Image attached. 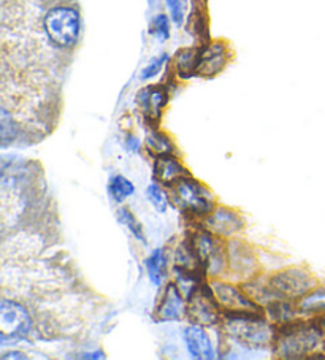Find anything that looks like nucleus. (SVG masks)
Returning <instances> with one entry per match:
<instances>
[{"instance_id": "1", "label": "nucleus", "mask_w": 325, "mask_h": 360, "mask_svg": "<svg viewBox=\"0 0 325 360\" xmlns=\"http://www.w3.org/2000/svg\"><path fill=\"white\" fill-rule=\"evenodd\" d=\"M325 333L316 319L298 318L276 326L272 352L279 359H306L324 352Z\"/></svg>"}, {"instance_id": "2", "label": "nucleus", "mask_w": 325, "mask_h": 360, "mask_svg": "<svg viewBox=\"0 0 325 360\" xmlns=\"http://www.w3.org/2000/svg\"><path fill=\"white\" fill-rule=\"evenodd\" d=\"M219 328L227 341L246 349H265L272 347L276 326L265 311H224Z\"/></svg>"}, {"instance_id": "3", "label": "nucleus", "mask_w": 325, "mask_h": 360, "mask_svg": "<svg viewBox=\"0 0 325 360\" xmlns=\"http://www.w3.org/2000/svg\"><path fill=\"white\" fill-rule=\"evenodd\" d=\"M168 195L174 207L191 221L202 222L217 207L216 198L208 186L192 175L168 186Z\"/></svg>"}, {"instance_id": "4", "label": "nucleus", "mask_w": 325, "mask_h": 360, "mask_svg": "<svg viewBox=\"0 0 325 360\" xmlns=\"http://www.w3.org/2000/svg\"><path fill=\"white\" fill-rule=\"evenodd\" d=\"M43 29L53 46L62 49V51H70L79 40V11L72 5H54L43 18Z\"/></svg>"}, {"instance_id": "5", "label": "nucleus", "mask_w": 325, "mask_h": 360, "mask_svg": "<svg viewBox=\"0 0 325 360\" xmlns=\"http://www.w3.org/2000/svg\"><path fill=\"white\" fill-rule=\"evenodd\" d=\"M187 237L196 250L208 279L221 278L227 273V240H222L202 226L192 231Z\"/></svg>"}, {"instance_id": "6", "label": "nucleus", "mask_w": 325, "mask_h": 360, "mask_svg": "<svg viewBox=\"0 0 325 360\" xmlns=\"http://www.w3.org/2000/svg\"><path fill=\"white\" fill-rule=\"evenodd\" d=\"M267 283L274 300L298 302L316 288L317 279L302 266H287L284 270L268 275Z\"/></svg>"}, {"instance_id": "7", "label": "nucleus", "mask_w": 325, "mask_h": 360, "mask_svg": "<svg viewBox=\"0 0 325 360\" xmlns=\"http://www.w3.org/2000/svg\"><path fill=\"white\" fill-rule=\"evenodd\" d=\"M187 321L205 328L221 327L224 309L212 292L210 281H205L196 294L187 300Z\"/></svg>"}, {"instance_id": "8", "label": "nucleus", "mask_w": 325, "mask_h": 360, "mask_svg": "<svg viewBox=\"0 0 325 360\" xmlns=\"http://www.w3.org/2000/svg\"><path fill=\"white\" fill-rule=\"evenodd\" d=\"M32 330V318L20 302L4 299L0 303V338L5 345L8 340L20 341Z\"/></svg>"}, {"instance_id": "9", "label": "nucleus", "mask_w": 325, "mask_h": 360, "mask_svg": "<svg viewBox=\"0 0 325 360\" xmlns=\"http://www.w3.org/2000/svg\"><path fill=\"white\" fill-rule=\"evenodd\" d=\"M227 275L238 283L259 275V260L254 250L240 238L227 240Z\"/></svg>"}, {"instance_id": "10", "label": "nucleus", "mask_w": 325, "mask_h": 360, "mask_svg": "<svg viewBox=\"0 0 325 360\" xmlns=\"http://www.w3.org/2000/svg\"><path fill=\"white\" fill-rule=\"evenodd\" d=\"M202 226L216 237L222 240H232L245 231L246 221L238 210L226 207V205H217L202 221Z\"/></svg>"}, {"instance_id": "11", "label": "nucleus", "mask_w": 325, "mask_h": 360, "mask_svg": "<svg viewBox=\"0 0 325 360\" xmlns=\"http://www.w3.org/2000/svg\"><path fill=\"white\" fill-rule=\"evenodd\" d=\"M210 284L224 311H264V308L245 292L241 284L236 285L219 278L210 279Z\"/></svg>"}, {"instance_id": "12", "label": "nucleus", "mask_w": 325, "mask_h": 360, "mask_svg": "<svg viewBox=\"0 0 325 360\" xmlns=\"http://www.w3.org/2000/svg\"><path fill=\"white\" fill-rule=\"evenodd\" d=\"M168 98H170V94L164 84L146 86L136 94V107H139L141 120L148 129L159 127Z\"/></svg>"}, {"instance_id": "13", "label": "nucleus", "mask_w": 325, "mask_h": 360, "mask_svg": "<svg viewBox=\"0 0 325 360\" xmlns=\"http://www.w3.org/2000/svg\"><path fill=\"white\" fill-rule=\"evenodd\" d=\"M187 316V300L181 294L177 283H168L162 292L158 307L153 311L155 322H177Z\"/></svg>"}, {"instance_id": "14", "label": "nucleus", "mask_w": 325, "mask_h": 360, "mask_svg": "<svg viewBox=\"0 0 325 360\" xmlns=\"http://www.w3.org/2000/svg\"><path fill=\"white\" fill-rule=\"evenodd\" d=\"M230 60V46L226 41L216 40L202 46L200 62L197 68V77L215 78L227 67Z\"/></svg>"}, {"instance_id": "15", "label": "nucleus", "mask_w": 325, "mask_h": 360, "mask_svg": "<svg viewBox=\"0 0 325 360\" xmlns=\"http://www.w3.org/2000/svg\"><path fill=\"white\" fill-rule=\"evenodd\" d=\"M183 340L191 357L197 360H211L216 357L215 346L205 327L196 324L187 326L183 332Z\"/></svg>"}, {"instance_id": "16", "label": "nucleus", "mask_w": 325, "mask_h": 360, "mask_svg": "<svg viewBox=\"0 0 325 360\" xmlns=\"http://www.w3.org/2000/svg\"><path fill=\"white\" fill-rule=\"evenodd\" d=\"M153 175L155 181L168 188V186L177 183L178 179L191 175V172L187 170V167L177 154H165V156L154 159Z\"/></svg>"}, {"instance_id": "17", "label": "nucleus", "mask_w": 325, "mask_h": 360, "mask_svg": "<svg viewBox=\"0 0 325 360\" xmlns=\"http://www.w3.org/2000/svg\"><path fill=\"white\" fill-rule=\"evenodd\" d=\"M300 318L316 319L325 314V285H316L308 294L297 302Z\"/></svg>"}, {"instance_id": "18", "label": "nucleus", "mask_w": 325, "mask_h": 360, "mask_svg": "<svg viewBox=\"0 0 325 360\" xmlns=\"http://www.w3.org/2000/svg\"><path fill=\"white\" fill-rule=\"evenodd\" d=\"M200 54H202V46L179 49V51L174 54V59L172 62L174 68V75L183 79L197 77Z\"/></svg>"}, {"instance_id": "19", "label": "nucleus", "mask_w": 325, "mask_h": 360, "mask_svg": "<svg viewBox=\"0 0 325 360\" xmlns=\"http://www.w3.org/2000/svg\"><path fill=\"white\" fill-rule=\"evenodd\" d=\"M145 150L153 159L165 154H177V145L170 135L159 127L148 129L145 136Z\"/></svg>"}, {"instance_id": "20", "label": "nucleus", "mask_w": 325, "mask_h": 360, "mask_svg": "<svg viewBox=\"0 0 325 360\" xmlns=\"http://www.w3.org/2000/svg\"><path fill=\"white\" fill-rule=\"evenodd\" d=\"M267 318L270 319L274 326L287 324V322H292L298 319V311H297V302L291 300H273L272 303L264 308Z\"/></svg>"}, {"instance_id": "21", "label": "nucleus", "mask_w": 325, "mask_h": 360, "mask_svg": "<svg viewBox=\"0 0 325 360\" xmlns=\"http://www.w3.org/2000/svg\"><path fill=\"white\" fill-rule=\"evenodd\" d=\"M146 265V271L149 276V281H151L154 285L160 288L162 284L167 281V252L162 250V248H158L154 250L151 254H149L148 259L145 260Z\"/></svg>"}, {"instance_id": "22", "label": "nucleus", "mask_w": 325, "mask_h": 360, "mask_svg": "<svg viewBox=\"0 0 325 360\" xmlns=\"http://www.w3.org/2000/svg\"><path fill=\"white\" fill-rule=\"evenodd\" d=\"M135 192L134 183L122 175H115L108 181V194L116 203L126 202L129 197H132Z\"/></svg>"}, {"instance_id": "23", "label": "nucleus", "mask_w": 325, "mask_h": 360, "mask_svg": "<svg viewBox=\"0 0 325 360\" xmlns=\"http://www.w3.org/2000/svg\"><path fill=\"white\" fill-rule=\"evenodd\" d=\"M117 221H120L121 224L126 226L130 231V233H132L136 240L141 241L143 245L148 243L146 233H145V231H143L141 222L136 219V216L129 208L122 207V208L117 210Z\"/></svg>"}, {"instance_id": "24", "label": "nucleus", "mask_w": 325, "mask_h": 360, "mask_svg": "<svg viewBox=\"0 0 325 360\" xmlns=\"http://www.w3.org/2000/svg\"><path fill=\"white\" fill-rule=\"evenodd\" d=\"M146 195H148V200L151 202V205L155 208L158 213H160V214L167 213L168 202H170V195H168L167 191H164L160 183L154 181L149 184L146 189Z\"/></svg>"}, {"instance_id": "25", "label": "nucleus", "mask_w": 325, "mask_h": 360, "mask_svg": "<svg viewBox=\"0 0 325 360\" xmlns=\"http://www.w3.org/2000/svg\"><path fill=\"white\" fill-rule=\"evenodd\" d=\"M0 126H2V146H8L10 143L18 139L20 134V124L15 121L13 115L10 111L2 107V116H0Z\"/></svg>"}, {"instance_id": "26", "label": "nucleus", "mask_w": 325, "mask_h": 360, "mask_svg": "<svg viewBox=\"0 0 325 360\" xmlns=\"http://www.w3.org/2000/svg\"><path fill=\"white\" fill-rule=\"evenodd\" d=\"M149 32L158 37L160 41H165L170 39V22H168L167 15H158L151 21V27Z\"/></svg>"}, {"instance_id": "27", "label": "nucleus", "mask_w": 325, "mask_h": 360, "mask_svg": "<svg viewBox=\"0 0 325 360\" xmlns=\"http://www.w3.org/2000/svg\"><path fill=\"white\" fill-rule=\"evenodd\" d=\"M167 60H168V54H160L159 58L153 59V60L149 62V64L141 70L140 78H141V79H151L153 77L159 75L162 68H164V65L167 64Z\"/></svg>"}, {"instance_id": "28", "label": "nucleus", "mask_w": 325, "mask_h": 360, "mask_svg": "<svg viewBox=\"0 0 325 360\" xmlns=\"http://www.w3.org/2000/svg\"><path fill=\"white\" fill-rule=\"evenodd\" d=\"M167 7L170 10L172 20L177 26H181L184 22V4L183 0H165Z\"/></svg>"}, {"instance_id": "29", "label": "nucleus", "mask_w": 325, "mask_h": 360, "mask_svg": "<svg viewBox=\"0 0 325 360\" xmlns=\"http://www.w3.org/2000/svg\"><path fill=\"white\" fill-rule=\"evenodd\" d=\"M126 148L130 153H139L140 148H141L140 139H136V136L132 135V134H127L126 135Z\"/></svg>"}, {"instance_id": "30", "label": "nucleus", "mask_w": 325, "mask_h": 360, "mask_svg": "<svg viewBox=\"0 0 325 360\" xmlns=\"http://www.w3.org/2000/svg\"><path fill=\"white\" fill-rule=\"evenodd\" d=\"M2 359H27V356H24V354H4Z\"/></svg>"}, {"instance_id": "31", "label": "nucleus", "mask_w": 325, "mask_h": 360, "mask_svg": "<svg viewBox=\"0 0 325 360\" xmlns=\"http://www.w3.org/2000/svg\"><path fill=\"white\" fill-rule=\"evenodd\" d=\"M316 321L319 322V326H321V328H322L324 333H325V314L321 316V318H316Z\"/></svg>"}]
</instances>
